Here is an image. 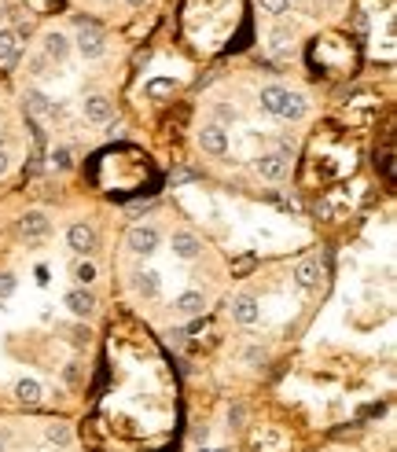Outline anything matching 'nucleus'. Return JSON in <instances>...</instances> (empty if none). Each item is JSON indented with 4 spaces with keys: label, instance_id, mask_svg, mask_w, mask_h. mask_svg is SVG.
<instances>
[{
    "label": "nucleus",
    "instance_id": "7c9ffc66",
    "mask_svg": "<svg viewBox=\"0 0 397 452\" xmlns=\"http://www.w3.org/2000/svg\"><path fill=\"white\" fill-rule=\"evenodd\" d=\"M125 4H133V8H140V4H144V0H125Z\"/></svg>",
    "mask_w": 397,
    "mask_h": 452
},
{
    "label": "nucleus",
    "instance_id": "f8f14e48",
    "mask_svg": "<svg viewBox=\"0 0 397 452\" xmlns=\"http://www.w3.org/2000/svg\"><path fill=\"white\" fill-rule=\"evenodd\" d=\"M41 48H45V55H48L52 63H66V55H70V37L59 34V30H52V34H45Z\"/></svg>",
    "mask_w": 397,
    "mask_h": 452
},
{
    "label": "nucleus",
    "instance_id": "aec40b11",
    "mask_svg": "<svg viewBox=\"0 0 397 452\" xmlns=\"http://www.w3.org/2000/svg\"><path fill=\"white\" fill-rule=\"evenodd\" d=\"M70 276H74V283H78V287H89V283L96 280V265H92L89 257H81V261H74Z\"/></svg>",
    "mask_w": 397,
    "mask_h": 452
},
{
    "label": "nucleus",
    "instance_id": "dca6fc26",
    "mask_svg": "<svg viewBox=\"0 0 397 452\" xmlns=\"http://www.w3.org/2000/svg\"><path fill=\"white\" fill-rule=\"evenodd\" d=\"M26 114H30V118H52L55 104L48 96H41V92H26Z\"/></svg>",
    "mask_w": 397,
    "mask_h": 452
},
{
    "label": "nucleus",
    "instance_id": "423d86ee",
    "mask_svg": "<svg viewBox=\"0 0 397 452\" xmlns=\"http://www.w3.org/2000/svg\"><path fill=\"white\" fill-rule=\"evenodd\" d=\"M66 246H70V250H74V254H81V257H89L92 250H96V228L92 225H70L66 228Z\"/></svg>",
    "mask_w": 397,
    "mask_h": 452
},
{
    "label": "nucleus",
    "instance_id": "6ab92c4d",
    "mask_svg": "<svg viewBox=\"0 0 397 452\" xmlns=\"http://www.w3.org/2000/svg\"><path fill=\"white\" fill-rule=\"evenodd\" d=\"M45 434H48V442H52L55 449H66L70 442H74V430H70L66 423H48V430H45Z\"/></svg>",
    "mask_w": 397,
    "mask_h": 452
},
{
    "label": "nucleus",
    "instance_id": "f03ea898",
    "mask_svg": "<svg viewBox=\"0 0 397 452\" xmlns=\"http://www.w3.org/2000/svg\"><path fill=\"white\" fill-rule=\"evenodd\" d=\"M74 48L81 52V59H99V55L107 52V37L103 30L92 22V19H78V41Z\"/></svg>",
    "mask_w": 397,
    "mask_h": 452
},
{
    "label": "nucleus",
    "instance_id": "2eb2a0df",
    "mask_svg": "<svg viewBox=\"0 0 397 452\" xmlns=\"http://www.w3.org/2000/svg\"><path fill=\"white\" fill-rule=\"evenodd\" d=\"M173 309H177L180 316H203L206 298L198 295V290H184V295H177V298H173Z\"/></svg>",
    "mask_w": 397,
    "mask_h": 452
},
{
    "label": "nucleus",
    "instance_id": "c85d7f7f",
    "mask_svg": "<svg viewBox=\"0 0 397 452\" xmlns=\"http://www.w3.org/2000/svg\"><path fill=\"white\" fill-rule=\"evenodd\" d=\"M184 334H188V331H180V327H173V331H169V342H173V346H184Z\"/></svg>",
    "mask_w": 397,
    "mask_h": 452
},
{
    "label": "nucleus",
    "instance_id": "412c9836",
    "mask_svg": "<svg viewBox=\"0 0 397 452\" xmlns=\"http://www.w3.org/2000/svg\"><path fill=\"white\" fill-rule=\"evenodd\" d=\"M48 162H52V169H59V173H66L70 166H74V151H70V148H55V151H52V158H48Z\"/></svg>",
    "mask_w": 397,
    "mask_h": 452
},
{
    "label": "nucleus",
    "instance_id": "473e14b6",
    "mask_svg": "<svg viewBox=\"0 0 397 452\" xmlns=\"http://www.w3.org/2000/svg\"><path fill=\"white\" fill-rule=\"evenodd\" d=\"M198 452H210V449H198Z\"/></svg>",
    "mask_w": 397,
    "mask_h": 452
},
{
    "label": "nucleus",
    "instance_id": "cd10ccee",
    "mask_svg": "<svg viewBox=\"0 0 397 452\" xmlns=\"http://www.w3.org/2000/svg\"><path fill=\"white\" fill-rule=\"evenodd\" d=\"M214 114L221 122H236V107H229V104H214Z\"/></svg>",
    "mask_w": 397,
    "mask_h": 452
},
{
    "label": "nucleus",
    "instance_id": "5701e85b",
    "mask_svg": "<svg viewBox=\"0 0 397 452\" xmlns=\"http://www.w3.org/2000/svg\"><path fill=\"white\" fill-rule=\"evenodd\" d=\"M258 8H261V11H268V15H276V19H280L283 11L291 8V0H258Z\"/></svg>",
    "mask_w": 397,
    "mask_h": 452
},
{
    "label": "nucleus",
    "instance_id": "7ed1b4c3",
    "mask_svg": "<svg viewBox=\"0 0 397 452\" xmlns=\"http://www.w3.org/2000/svg\"><path fill=\"white\" fill-rule=\"evenodd\" d=\"M159 243H162V236H159L154 225H133L129 236H125V246H129L136 257H151L154 250H159Z\"/></svg>",
    "mask_w": 397,
    "mask_h": 452
},
{
    "label": "nucleus",
    "instance_id": "bb28decb",
    "mask_svg": "<svg viewBox=\"0 0 397 452\" xmlns=\"http://www.w3.org/2000/svg\"><path fill=\"white\" fill-rule=\"evenodd\" d=\"M265 360H268L265 349H258V346H250V349H247V364H254V368H261Z\"/></svg>",
    "mask_w": 397,
    "mask_h": 452
},
{
    "label": "nucleus",
    "instance_id": "f3484780",
    "mask_svg": "<svg viewBox=\"0 0 397 452\" xmlns=\"http://www.w3.org/2000/svg\"><path fill=\"white\" fill-rule=\"evenodd\" d=\"M41 397H45V390H41L37 379H19L15 383V401L19 404H37Z\"/></svg>",
    "mask_w": 397,
    "mask_h": 452
},
{
    "label": "nucleus",
    "instance_id": "ddd939ff",
    "mask_svg": "<svg viewBox=\"0 0 397 452\" xmlns=\"http://www.w3.org/2000/svg\"><path fill=\"white\" fill-rule=\"evenodd\" d=\"M133 290H136L140 298H159V290H162L159 272H154V269H140V272H133Z\"/></svg>",
    "mask_w": 397,
    "mask_h": 452
},
{
    "label": "nucleus",
    "instance_id": "a878e982",
    "mask_svg": "<svg viewBox=\"0 0 397 452\" xmlns=\"http://www.w3.org/2000/svg\"><path fill=\"white\" fill-rule=\"evenodd\" d=\"M243 419H247V408L243 404H232L229 408V427H243Z\"/></svg>",
    "mask_w": 397,
    "mask_h": 452
},
{
    "label": "nucleus",
    "instance_id": "c756f323",
    "mask_svg": "<svg viewBox=\"0 0 397 452\" xmlns=\"http://www.w3.org/2000/svg\"><path fill=\"white\" fill-rule=\"evenodd\" d=\"M8 166H11V158H8V151H4V148H0V177L8 173Z\"/></svg>",
    "mask_w": 397,
    "mask_h": 452
},
{
    "label": "nucleus",
    "instance_id": "0eeeda50",
    "mask_svg": "<svg viewBox=\"0 0 397 452\" xmlns=\"http://www.w3.org/2000/svg\"><path fill=\"white\" fill-rule=\"evenodd\" d=\"M63 305L70 309V316H78V320H89L92 313H96V295L89 287H74L70 295L63 298Z\"/></svg>",
    "mask_w": 397,
    "mask_h": 452
},
{
    "label": "nucleus",
    "instance_id": "39448f33",
    "mask_svg": "<svg viewBox=\"0 0 397 452\" xmlns=\"http://www.w3.org/2000/svg\"><path fill=\"white\" fill-rule=\"evenodd\" d=\"M254 166H258V173H261L265 181H283V177H287V169H291V155H283V151H265Z\"/></svg>",
    "mask_w": 397,
    "mask_h": 452
},
{
    "label": "nucleus",
    "instance_id": "b1692460",
    "mask_svg": "<svg viewBox=\"0 0 397 452\" xmlns=\"http://www.w3.org/2000/svg\"><path fill=\"white\" fill-rule=\"evenodd\" d=\"M169 92H173V81H166V78L147 81V96H169Z\"/></svg>",
    "mask_w": 397,
    "mask_h": 452
},
{
    "label": "nucleus",
    "instance_id": "6e6552de",
    "mask_svg": "<svg viewBox=\"0 0 397 452\" xmlns=\"http://www.w3.org/2000/svg\"><path fill=\"white\" fill-rule=\"evenodd\" d=\"M169 246H173V257H180V261H195L203 254V239H198L195 232H173V236H169Z\"/></svg>",
    "mask_w": 397,
    "mask_h": 452
},
{
    "label": "nucleus",
    "instance_id": "f257e3e1",
    "mask_svg": "<svg viewBox=\"0 0 397 452\" xmlns=\"http://www.w3.org/2000/svg\"><path fill=\"white\" fill-rule=\"evenodd\" d=\"M261 107L268 114H276V118H283V122H302L305 111H309L305 99L298 92H291V89H283V85H265L261 89Z\"/></svg>",
    "mask_w": 397,
    "mask_h": 452
},
{
    "label": "nucleus",
    "instance_id": "1a4fd4ad",
    "mask_svg": "<svg viewBox=\"0 0 397 452\" xmlns=\"http://www.w3.org/2000/svg\"><path fill=\"white\" fill-rule=\"evenodd\" d=\"M19 232L26 239H45L48 232H52V221H48V213L45 210H30V213H22V221H19Z\"/></svg>",
    "mask_w": 397,
    "mask_h": 452
},
{
    "label": "nucleus",
    "instance_id": "2f4dec72",
    "mask_svg": "<svg viewBox=\"0 0 397 452\" xmlns=\"http://www.w3.org/2000/svg\"><path fill=\"white\" fill-rule=\"evenodd\" d=\"M0 452H4V442H0Z\"/></svg>",
    "mask_w": 397,
    "mask_h": 452
},
{
    "label": "nucleus",
    "instance_id": "9d476101",
    "mask_svg": "<svg viewBox=\"0 0 397 452\" xmlns=\"http://www.w3.org/2000/svg\"><path fill=\"white\" fill-rule=\"evenodd\" d=\"M258 316H261V309H258V298L254 295H236L232 298V320L236 324L250 327V324H258Z\"/></svg>",
    "mask_w": 397,
    "mask_h": 452
},
{
    "label": "nucleus",
    "instance_id": "a211bd4d",
    "mask_svg": "<svg viewBox=\"0 0 397 452\" xmlns=\"http://www.w3.org/2000/svg\"><path fill=\"white\" fill-rule=\"evenodd\" d=\"M15 55H19V34L0 30V63H15Z\"/></svg>",
    "mask_w": 397,
    "mask_h": 452
},
{
    "label": "nucleus",
    "instance_id": "4be33fe9",
    "mask_svg": "<svg viewBox=\"0 0 397 452\" xmlns=\"http://www.w3.org/2000/svg\"><path fill=\"white\" fill-rule=\"evenodd\" d=\"M291 45H294V34H291V30H283V26H276V30H273V52H280V55H283Z\"/></svg>",
    "mask_w": 397,
    "mask_h": 452
},
{
    "label": "nucleus",
    "instance_id": "4468645a",
    "mask_svg": "<svg viewBox=\"0 0 397 452\" xmlns=\"http://www.w3.org/2000/svg\"><path fill=\"white\" fill-rule=\"evenodd\" d=\"M81 111H85V118L96 122V125L110 122V114H115V107H110V99H107V96H89V99L81 104Z\"/></svg>",
    "mask_w": 397,
    "mask_h": 452
},
{
    "label": "nucleus",
    "instance_id": "20e7f679",
    "mask_svg": "<svg viewBox=\"0 0 397 452\" xmlns=\"http://www.w3.org/2000/svg\"><path fill=\"white\" fill-rule=\"evenodd\" d=\"M198 148H203L206 155L221 158L224 151H229V133H224V125L210 122V125H203V129H198Z\"/></svg>",
    "mask_w": 397,
    "mask_h": 452
},
{
    "label": "nucleus",
    "instance_id": "9b49d317",
    "mask_svg": "<svg viewBox=\"0 0 397 452\" xmlns=\"http://www.w3.org/2000/svg\"><path fill=\"white\" fill-rule=\"evenodd\" d=\"M320 280H324L320 261L305 257V261H298V265H294V283L302 287V290H317V287H320Z\"/></svg>",
    "mask_w": 397,
    "mask_h": 452
},
{
    "label": "nucleus",
    "instance_id": "393cba45",
    "mask_svg": "<svg viewBox=\"0 0 397 452\" xmlns=\"http://www.w3.org/2000/svg\"><path fill=\"white\" fill-rule=\"evenodd\" d=\"M15 287H19V280L11 272H0V298H11L15 295Z\"/></svg>",
    "mask_w": 397,
    "mask_h": 452
}]
</instances>
